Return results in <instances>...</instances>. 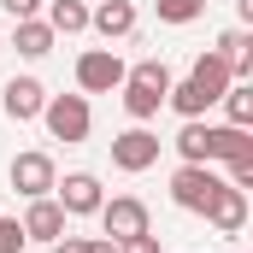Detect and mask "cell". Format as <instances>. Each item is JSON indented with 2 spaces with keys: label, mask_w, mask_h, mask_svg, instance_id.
<instances>
[{
  "label": "cell",
  "mask_w": 253,
  "mask_h": 253,
  "mask_svg": "<svg viewBox=\"0 0 253 253\" xmlns=\"http://www.w3.org/2000/svg\"><path fill=\"white\" fill-rule=\"evenodd\" d=\"M124 112L135 124H147V118H159V106H165V94H171V65L165 59H141L124 71Z\"/></svg>",
  "instance_id": "1"
},
{
  "label": "cell",
  "mask_w": 253,
  "mask_h": 253,
  "mask_svg": "<svg viewBox=\"0 0 253 253\" xmlns=\"http://www.w3.org/2000/svg\"><path fill=\"white\" fill-rule=\"evenodd\" d=\"M42 124H47L53 141L77 147V141H88V129H94V106H88V94H47Z\"/></svg>",
  "instance_id": "2"
},
{
  "label": "cell",
  "mask_w": 253,
  "mask_h": 253,
  "mask_svg": "<svg viewBox=\"0 0 253 253\" xmlns=\"http://www.w3.org/2000/svg\"><path fill=\"white\" fill-rule=\"evenodd\" d=\"M218 189H224V177H218L212 165H177V171H171V206H183L194 218H206V206H212Z\"/></svg>",
  "instance_id": "3"
},
{
  "label": "cell",
  "mask_w": 253,
  "mask_h": 253,
  "mask_svg": "<svg viewBox=\"0 0 253 253\" xmlns=\"http://www.w3.org/2000/svg\"><path fill=\"white\" fill-rule=\"evenodd\" d=\"M100 230H106V242H129V236H147L153 230V212H147V200H135V194H112V200H100Z\"/></svg>",
  "instance_id": "4"
},
{
  "label": "cell",
  "mask_w": 253,
  "mask_h": 253,
  "mask_svg": "<svg viewBox=\"0 0 253 253\" xmlns=\"http://www.w3.org/2000/svg\"><path fill=\"white\" fill-rule=\"evenodd\" d=\"M159 147H165V141H159L147 124H129V129L112 135V165L129 171V177H141V171H153V165H159Z\"/></svg>",
  "instance_id": "5"
},
{
  "label": "cell",
  "mask_w": 253,
  "mask_h": 253,
  "mask_svg": "<svg viewBox=\"0 0 253 253\" xmlns=\"http://www.w3.org/2000/svg\"><path fill=\"white\" fill-rule=\"evenodd\" d=\"M124 71L129 65L112 47H88V53H77V94H112L124 83Z\"/></svg>",
  "instance_id": "6"
},
{
  "label": "cell",
  "mask_w": 253,
  "mask_h": 253,
  "mask_svg": "<svg viewBox=\"0 0 253 253\" xmlns=\"http://www.w3.org/2000/svg\"><path fill=\"white\" fill-rule=\"evenodd\" d=\"M6 183H12V194H24V200H42V194H53V183H59V171H53V153H18L12 159V171H6Z\"/></svg>",
  "instance_id": "7"
},
{
  "label": "cell",
  "mask_w": 253,
  "mask_h": 253,
  "mask_svg": "<svg viewBox=\"0 0 253 253\" xmlns=\"http://www.w3.org/2000/svg\"><path fill=\"white\" fill-rule=\"evenodd\" d=\"M53 200L65 206V218H94L100 200H106V189H100L94 171H71L65 183H53Z\"/></svg>",
  "instance_id": "8"
},
{
  "label": "cell",
  "mask_w": 253,
  "mask_h": 253,
  "mask_svg": "<svg viewBox=\"0 0 253 253\" xmlns=\"http://www.w3.org/2000/svg\"><path fill=\"white\" fill-rule=\"evenodd\" d=\"M42 106H47V88H42L36 77H12V83L0 88V112H6L12 124H30V118H42Z\"/></svg>",
  "instance_id": "9"
},
{
  "label": "cell",
  "mask_w": 253,
  "mask_h": 253,
  "mask_svg": "<svg viewBox=\"0 0 253 253\" xmlns=\"http://www.w3.org/2000/svg\"><path fill=\"white\" fill-rule=\"evenodd\" d=\"M18 224H24V236H30V242H47V248H53V242L65 236V224H71V218H65V206L53 200V194H42V200H30V206H24V218H18Z\"/></svg>",
  "instance_id": "10"
},
{
  "label": "cell",
  "mask_w": 253,
  "mask_h": 253,
  "mask_svg": "<svg viewBox=\"0 0 253 253\" xmlns=\"http://www.w3.org/2000/svg\"><path fill=\"white\" fill-rule=\"evenodd\" d=\"M253 159V135L236 124H206V165H242Z\"/></svg>",
  "instance_id": "11"
},
{
  "label": "cell",
  "mask_w": 253,
  "mask_h": 253,
  "mask_svg": "<svg viewBox=\"0 0 253 253\" xmlns=\"http://www.w3.org/2000/svg\"><path fill=\"white\" fill-rule=\"evenodd\" d=\"M206 224L218 230V236H242L248 230V189H224L212 194V206H206Z\"/></svg>",
  "instance_id": "12"
},
{
  "label": "cell",
  "mask_w": 253,
  "mask_h": 253,
  "mask_svg": "<svg viewBox=\"0 0 253 253\" xmlns=\"http://www.w3.org/2000/svg\"><path fill=\"white\" fill-rule=\"evenodd\" d=\"M189 83L200 88V94H206V100H212V106H218V94H224V88L236 83V71H230V59H224V53H212V47H206V53H194Z\"/></svg>",
  "instance_id": "13"
},
{
  "label": "cell",
  "mask_w": 253,
  "mask_h": 253,
  "mask_svg": "<svg viewBox=\"0 0 253 253\" xmlns=\"http://www.w3.org/2000/svg\"><path fill=\"white\" fill-rule=\"evenodd\" d=\"M88 30H100L106 42H124L129 30H135V6H129V0H100V6H88Z\"/></svg>",
  "instance_id": "14"
},
{
  "label": "cell",
  "mask_w": 253,
  "mask_h": 253,
  "mask_svg": "<svg viewBox=\"0 0 253 253\" xmlns=\"http://www.w3.org/2000/svg\"><path fill=\"white\" fill-rule=\"evenodd\" d=\"M212 53H224V59H230V71H236V83H253V30H248V24L224 30Z\"/></svg>",
  "instance_id": "15"
},
{
  "label": "cell",
  "mask_w": 253,
  "mask_h": 253,
  "mask_svg": "<svg viewBox=\"0 0 253 253\" xmlns=\"http://www.w3.org/2000/svg\"><path fill=\"white\" fill-rule=\"evenodd\" d=\"M53 42H59V36L47 30V18H18V24H12V47H18L24 59H47Z\"/></svg>",
  "instance_id": "16"
},
{
  "label": "cell",
  "mask_w": 253,
  "mask_h": 253,
  "mask_svg": "<svg viewBox=\"0 0 253 253\" xmlns=\"http://www.w3.org/2000/svg\"><path fill=\"white\" fill-rule=\"evenodd\" d=\"M47 30L53 36H83L88 30V6L83 0H47Z\"/></svg>",
  "instance_id": "17"
},
{
  "label": "cell",
  "mask_w": 253,
  "mask_h": 253,
  "mask_svg": "<svg viewBox=\"0 0 253 253\" xmlns=\"http://www.w3.org/2000/svg\"><path fill=\"white\" fill-rule=\"evenodd\" d=\"M165 106H171L177 118H206V106H212V100H206V94L194 88L189 77H183V83H171V94H165Z\"/></svg>",
  "instance_id": "18"
},
{
  "label": "cell",
  "mask_w": 253,
  "mask_h": 253,
  "mask_svg": "<svg viewBox=\"0 0 253 253\" xmlns=\"http://www.w3.org/2000/svg\"><path fill=\"white\" fill-rule=\"evenodd\" d=\"M218 106L230 112V124H236V129H248V124H253V83H230V88L218 94Z\"/></svg>",
  "instance_id": "19"
},
{
  "label": "cell",
  "mask_w": 253,
  "mask_h": 253,
  "mask_svg": "<svg viewBox=\"0 0 253 253\" xmlns=\"http://www.w3.org/2000/svg\"><path fill=\"white\" fill-rule=\"evenodd\" d=\"M171 147L183 153V165H206V124L200 118H183V129H177Z\"/></svg>",
  "instance_id": "20"
},
{
  "label": "cell",
  "mask_w": 253,
  "mask_h": 253,
  "mask_svg": "<svg viewBox=\"0 0 253 253\" xmlns=\"http://www.w3.org/2000/svg\"><path fill=\"white\" fill-rule=\"evenodd\" d=\"M153 12H159V24H194L200 12H206V0H153Z\"/></svg>",
  "instance_id": "21"
},
{
  "label": "cell",
  "mask_w": 253,
  "mask_h": 253,
  "mask_svg": "<svg viewBox=\"0 0 253 253\" xmlns=\"http://www.w3.org/2000/svg\"><path fill=\"white\" fill-rule=\"evenodd\" d=\"M53 253H118V242H106V236H59Z\"/></svg>",
  "instance_id": "22"
},
{
  "label": "cell",
  "mask_w": 253,
  "mask_h": 253,
  "mask_svg": "<svg viewBox=\"0 0 253 253\" xmlns=\"http://www.w3.org/2000/svg\"><path fill=\"white\" fill-rule=\"evenodd\" d=\"M24 248H30L24 224H18V218H0V253H24Z\"/></svg>",
  "instance_id": "23"
},
{
  "label": "cell",
  "mask_w": 253,
  "mask_h": 253,
  "mask_svg": "<svg viewBox=\"0 0 253 253\" xmlns=\"http://www.w3.org/2000/svg\"><path fill=\"white\" fill-rule=\"evenodd\" d=\"M118 253H159V236L147 230V236H129V242H118Z\"/></svg>",
  "instance_id": "24"
},
{
  "label": "cell",
  "mask_w": 253,
  "mask_h": 253,
  "mask_svg": "<svg viewBox=\"0 0 253 253\" xmlns=\"http://www.w3.org/2000/svg\"><path fill=\"white\" fill-rule=\"evenodd\" d=\"M0 6L12 12V24H18V18H36V12H42V0H0Z\"/></svg>",
  "instance_id": "25"
},
{
  "label": "cell",
  "mask_w": 253,
  "mask_h": 253,
  "mask_svg": "<svg viewBox=\"0 0 253 253\" xmlns=\"http://www.w3.org/2000/svg\"><path fill=\"white\" fill-rule=\"evenodd\" d=\"M0 53H6V36H0Z\"/></svg>",
  "instance_id": "26"
}]
</instances>
